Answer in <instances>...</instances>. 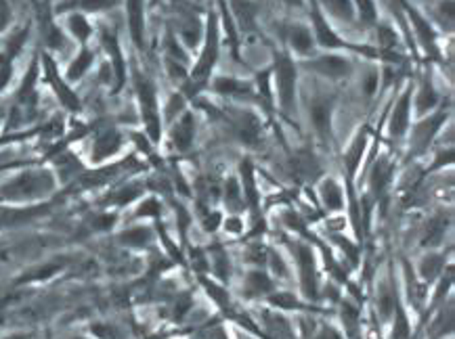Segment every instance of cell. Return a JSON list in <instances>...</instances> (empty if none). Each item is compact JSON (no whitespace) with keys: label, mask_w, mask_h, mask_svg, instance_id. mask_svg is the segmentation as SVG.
I'll list each match as a JSON object with an SVG mask.
<instances>
[{"label":"cell","mask_w":455,"mask_h":339,"mask_svg":"<svg viewBox=\"0 0 455 339\" xmlns=\"http://www.w3.org/2000/svg\"><path fill=\"white\" fill-rule=\"evenodd\" d=\"M92 61H94V55H92V50H88V48H82L80 52H78V57L69 63V67H67V80L69 82H76V80H80L88 69H90V65H92Z\"/></svg>","instance_id":"22"},{"label":"cell","mask_w":455,"mask_h":339,"mask_svg":"<svg viewBox=\"0 0 455 339\" xmlns=\"http://www.w3.org/2000/svg\"><path fill=\"white\" fill-rule=\"evenodd\" d=\"M220 19L216 10H210L204 19V36H202V44H200V52L197 59L193 63V67H189V78L185 82V96L187 99H197L202 90H206L216 61L220 57Z\"/></svg>","instance_id":"1"},{"label":"cell","mask_w":455,"mask_h":339,"mask_svg":"<svg viewBox=\"0 0 455 339\" xmlns=\"http://www.w3.org/2000/svg\"><path fill=\"white\" fill-rule=\"evenodd\" d=\"M271 78L279 113L286 120H292L298 111V61L286 50V46L273 48Z\"/></svg>","instance_id":"2"},{"label":"cell","mask_w":455,"mask_h":339,"mask_svg":"<svg viewBox=\"0 0 455 339\" xmlns=\"http://www.w3.org/2000/svg\"><path fill=\"white\" fill-rule=\"evenodd\" d=\"M120 145H122L120 134H118L115 130H105V132L99 134L97 140H94V147H92L94 159H105V157L113 155V153L120 149Z\"/></svg>","instance_id":"21"},{"label":"cell","mask_w":455,"mask_h":339,"mask_svg":"<svg viewBox=\"0 0 455 339\" xmlns=\"http://www.w3.org/2000/svg\"><path fill=\"white\" fill-rule=\"evenodd\" d=\"M6 339H25V338H19V336H15V338H6Z\"/></svg>","instance_id":"33"},{"label":"cell","mask_w":455,"mask_h":339,"mask_svg":"<svg viewBox=\"0 0 455 339\" xmlns=\"http://www.w3.org/2000/svg\"><path fill=\"white\" fill-rule=\"evenodd\" d=\"M8 21H10V6L6 0H0V29H4Z\"/></svg>","instance_id":"30"},{"label":"cell","mask_w":455,"mask_h":339,"mask_svg":"<svg viewBox=\"0 0 455 339\" xmlns=\"http://www.w3.org/2000/svg\"><path fill=\"white\" fill-rule=\"evenodd\" d=\"M298 67H302L311 73H317L326 80H332V82L346 80L355 69L353 61L346 55H338V52H317L311 59L298 61Z\"/></svg>","instance_id":"5"},{"label":"cell","mask_w":455,"mask_h":339,"mask_svg":"<svg viewBox=\"0 0 455 339\" xmlns=\"http://www.w3.org/2000/svg\"><path fill=\"white\" fill-rule=\"evenodd\" d=\"M368 140H370V130H368V126H363V128L357 132V136L353 138V143L349 145L346 153H344V166H346L349 176H353V174L359 170L361 159H363L365 149H368Z\"/></svg>","instance_id":"17"},{"label":"cell","mask_w":455,"mask_h":339,"mask_svg":"<svg viewBox=\"0 0 455 339\" xmlns=\"http://www.w3.org/2000/svg\"><path fill=\"white\" fill-rule=\"evenodd\" d=\"M449 111H451V105H441L437 111H433L430 115H424L420 117L416 124L410 126L412 130V149L416 153H424L428 151L430 143L435 140V136L441 132V128L445 126L447 117H449Z\"/></svg>","instance_id":"7"},{"label":"cell","mask_w":455,"mask_h":339,"mask_svg":"<svg viewBox=\"0 0 455 339\" xmlns=\"http://www.w3.org/2000/svg\"><path fill=\"white\" fill-rule=\"evenodd\" d=\"M42 65H44V73H46L48 84L52 86L55 94L59 96V103L69 111H80V101H78L76 92L67 86V82L59 75L55 61L48 55H42Z\"/></svg>","instance_id":"12"},{"label":"cell","mask_w":455,"mask_h":339,"mask_svg":"<svg viewBox=\"0 0 455 339\" xmlns=\"http://www.w3.org/2000/svg\"><path fill=\"white\" fill-rule=\"evenodd\" d=\"M134 90H136L139 109H141V117H143L147 136L153 143H158L160 136H162V117H160L158 90H155L153 82L141 71H134Z\"/></svg>","instance_id":"3"},{"label":"cell","mask_w":455,"mask_h":339,"mask_svg":"<svg viewBox=\"0 0 455 339\" xmlns=\"http://www.w3.org/2000/svg\"><path fill=\"white\" fill-rule=\"evenodd\" d=\"M378 86H380V65L365 69L361 75V90L368 99H374L378 94Z\"/></svg>","instance_id":"26"},{"label":"cell","mask_w":455,"mask_h":339,"mask_svg":"<svg viewBox=\"0 0 455 339\" xmlns=\"http://www.w3.org/2000/svg\"><path fill=\"white\" fill-rule=\"evenodd\" d=\"M101 44H103V48L107 50V57H109V65H111L113 80H115V90H120L124 86V82H126V65H124L120 42H118L113 31L103 29L101 31Z\"/></svg>","instance_id":"14"},{"label":"cell","mask_w":455,"mask_h":339,"mask_svg":"<svg viewBox=\"0 0 455 339\" xmlns=\"http://www.w3.org/2000/svg\"><path fill=\"white\" fill-rule=\"evenodd\" d=\"M326 17H332L336 21H344L349 25L355 23V6L353 0H317Z\"/></svg>","instance_id":"18"},{"label":"cell","mask_w":455,"mask_h":339,"mask_svg":"<svg viewBox=\"0 0 455 339\" xmlns=\"http://www.w3.org/2000/svg\"><path fill=\"white\" fill-rule=\"evenodd\" d=\"M147 239H149V233L145 229H132V231L122 235V241L128 245H145Z\"/></svg>","instance_id":"28"},{"label":"cell","mask_w":455,"mask_h":339,"mask_svg":"<svg viewBox=\"0 0 455 339\" xmlns=\"http://www.w3.org/2000/svg\"><path fill=\"white\" fill-rule=\"evenodd\" d=\"M50 187H52V180L46 172H25L19 178H15L10 185H6L2 195L10 199L36 197V195H44L46 191H50Z\"/></svg>","instance_id":"11"},{"label":"cell","mask_w":455,"mask_h":339,"mask_svg":"<svg viewBox=\"0 0 455 339\" xmlns=\"http://www.w3.org/2000/svg\"><path fill=\"white\" fill-rule=\"evenodd\" d=\"M195 132H197V117L193 113V109H185L174 122H172V128H170V140L172 145L185 153L191 149L193 140H195Z\"/></svg>","instance_id":"13"},{"label":"cell","mask_w":455,"mask_h":339,"mask_svg":"<svg viewBox=\"0 0 455 339\" xmlns=\"http://www.w3.org/2000/svg\"><path fill=\"white\" fill-rule=\"evenodd\" d=\"M321 199L328 205V210H340L342 208V189L336 180L328 178L321 185Z\"/></svg>","instance_id":"24"},{"label":"cell","mask_w":455,"mask_h":339,"mask_svg":"<svg viewBox=\"0 0 455 339\" xmlns=\"http://www.w3.org/2000/svg\"><path fill=\"white\" fill-rule=\"evenodd\" d=\"M412 92H414V84H405V88L393 101V107L388 111V136H393V138H401V136H405L410 132V126H412Z\"/></svg>","instance_id":"10"},{"label":"cell","mask_w":455,"mask_h":339,"mask_svg":"<svg viewBox=\"0 0 455 339\" xmlns=\"http://www.w3.org/2000/svg\"><path fill=\"white\" fill-rule=\"evenodd\" d=\"M206 90L220 96V99H227L231 103L258 105L254 80H244V78H235V75H212Z\"/></svg>","instance_id":"4"},{"label":"cell","mask_w":455,"mask_h":339,"mask_svg":"<svg viewBox=\"0 0 455 339\" xmlns=\"http://www.w3.org/2000/svg\"><path fill=\"white\" fill-rule=\"evenodd\" d=\"M187 109V96L183 92H170L166 105H164V117L168 124H172L183 111Z\"/></svg>","instance_id":"25"},{"label":"cell","mask_w":455,"mask_h":339,"mask_svg":"<svg viewBox=\"0 0 455 339\" xmlns=\"http://www.w3.org/2000/svg\"><path fill=\"white\" fill-rule=\"evenodd\" d=\"M334 111H336V94L332 92H317L309 101V117L313 130L326 145H330L334 138Z\"/></svg>","instance_id":"6"},{"label":"cell","mask_w":455,"mask_h":339,"mask_svg":"<svg viewBox=\"0 0 455 339\" xmlns=\"http://www.w3.org/2000/svg\"><path fill=\"white\" fill-rule=\"evenodd\" d=\"M120 0H65L57 6L59 13H99V10H107L113 8Z\"/></svg>","instance_id":"19"},{"label":"cell","mask_w":455,"mask_h":339,"mask_svg":"<svg viewBox=\"0 0 455 339\" xmlns=\"http://www.w3.org/2000/svg\"><path fill=\"white\" fill-rule=\"evenodd\" d=\"M229 13L235 21V27L241 31H254L258 27V2L256 0H227Z\"/></svg>","instance_id":"15"},{"label":"cell","mask_w":455,"mask_h":339,"mask_svg":"<svg viewBox=\"0 0 455 339\" xmlns=\"http://www.w3.org/2000/svg\"><path fill=\"white\" fill-rule=\"evenodd\" d=\"M353 6H355V21L363 29H374L378 25L380 17H378L376 0H353Z\"/></svg>","instance_id":"20"},{"label":"cell","mask_w":455,"mask_h":339,"mask_svg":"<svg viewBox=\"0 0 455 339\" xmlns=\"http://www.w3.org/2000/svg\"><path fill=\"white\" fill-rule=\"evenodd\" d=\"M67 29L80 42H86L92 36V27H90L88 19L82 13H69V17H67Z\"/></svg>","instance_id":"23"},{"label":"cell","mask_w":455,"mask_h":339,"mask_svg":"<svg viewBox=\"0 0 455 339\" xmlns=\"http://www.w3.org/2000/svg\"><path fill=\"white\" fill-rule=\"evenodd\" d=\"M435 17L441 19L443 25L447 23V29L451 31V27H454V0H443L435 13Z\"/></svg>","instance_id":"27"},{"label":"cell","mask_w":455,"mask_h":339,"mask_svg":"<svg viewBox=\"0 0 455 339\" xmlns=\"http://www.w3.org/2000/svg\"><path fill=\"white\" fill-rule=\"evenodd\" d=\"M284 42H286V50L298 61L311 59L319 52L315 36L311 31V25H307L302 21H290L284 27Z\"/></svg>","instance_id":"8"},{"label":"cell","mask_w":455,"mask_h":339,"mask_svg":"<svg viewBox=\"0 0 455 339\" xmlns=\"http://www.w3.org/2000/svg\"><path fill=\"white\" fill-rule=\"evenodd\" d=\"M441 107V94L435 86V78H433V69H424L418 86H414L412 92V111L416 113V117H424L430 115L433 111H437Z\"/></svg>","instance_id":"9"},{"label":"cell","mask_w":455,"mask_h":339,"mask_svg":"<svg viewBox=\"0 0 455 339\" xmlns=\"http://www.w3.org/2000/svg\"><path fill=\"white\" fill-rule=\"evenodd\" d=\"M128 29L139 48L145 46V0H126Z\"/></svg>","instance_id":"16"},{"label":"cell","mask_w":455,"mask_h":339,"mask_svg":"<svg viewBox=\"0 0 455 339\" xmlns=\"http://www.w3.org/2000/svg\"><path fill=\"white\" fill-rule=\"evenodd\" d=\"M288 6H304V0H281Z\"/></svg>","instance_id":"32"},{"label":"cell","mask_w":455,"mask_h":339,"mask_svg":"<svg viewBox=\"0 0 455 339\" xmlns=\"http://www.w3.org/2000/svg\"><path fill=\"white\" fill-rule=\"evenodd\" d=\"M250 287L254 291H265V289H269V279L260 273H252L250 275Z\"/></svg>","instance_id":"29"},{"label":"cell","mask_w":455,"mask_h":339,"mask_svg":"<svg viewBox=\"0 0 455 339\" xmlns=\"http://www.w3.org/2000/svg\"><path fill=\"white\" fill-rule=\"evenodd\" d=\"M155 212H158V203L151 199V201H145V205L141 208L139 214H155Z\"/></svg>","instance_id":"31"}]
</instances>
